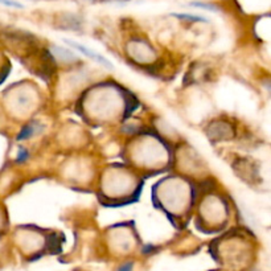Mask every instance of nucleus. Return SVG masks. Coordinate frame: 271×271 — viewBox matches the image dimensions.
Segmentation results:
<instances>
[{"label":"nucleus","instance_id":"f257e3e1","mask_svg":"<svg viewBox=\"0 0 271 271\" xmlns=\"http://www.w3.org/2000/svg\"><path fill=\"white\" fill-rule=\"evenodd\" d=\"M65 43H66L68 45H70V46L76 48L77 50H80V52H82L84 54H86L88 57H90V58H93V60L101 62V64H103L105 66H107V68H113V65L110 64V61L107 60V58H105V57L101 56V54H98V53L93 52V50H90V49L85 48L84 45L77 44V43H74V41H70V40H65Z\"/></svg>","mask_w":271,"mask_h":271},{"label":"nucleus","instance_id":"f03ea898","mask_svg":"<svg viewBox=\"0 0 271 271\" xmlns=\"http://www.w3.org/2000/svg\"><path fill=\"white\" fill-rule=\"evenodd\" d=\"M35 133H36V125L25 126L24 129H23V131L20 133V135L17 136V139H19V140H25V139L31 138Z\"/></svg>","mask_w":271,"mask_h":271},{"label":"nucleus","instance_id":"7ed1b4c3","mask_svg":"<svg viewBox=\"0 0 271 271\" xmlns=\"http://www.w3.org/2000/svg\"><path fill=\"white\" fill-rule=\"evenodd\" d=\"M175 17H179V19H184V20H190V21H207L205 17L196 16V15H185V13H172Z\"/></svg>","mask_w":271,"mask_h":271},{"label":"nucleus","instance_id":"20e7f679","mask_svg":"<svg viewBox=\"0 0 271 271\" xmlns=\"http://www.w3.org/2000/svg\"><path fill=\"white\" fill-rule=\"evenodd\" d=\"M190 5L193 7H198V8H204V9H211V11H219V8L213 4H205V3H200V1H193L190 3Z\"/></svg>","mask_w":271,"mask_h":271},{"label":"nucleus","instance_id":"39448f33","mask_svg":"<svg viewBox=\"0 0 271 271\" xmlns=\"http://www.w3.org/2000/svg\"><path fill=\"white\" fill-rule=\"evenodd\" d=\"M0 3L4 5H8V7H15V8H24V5L17 3V1H13V0H0Z\"/></svg>","mask_w":271,"mask_h":271},{"label":"nucleus","instance_id":"423d86ee","mask_svg":"<svg viewBox=\"0 0 271 271\" xmlns=\"http://www.w3.org/2000/svg\"><path fill=\"white\" fill-rule=\"evenodd\" d=\"M27 158H28V151L20 150V155H19V160H20V162H24V160Z\"/></svg>","mask_w":271,"mask_h":271}]
</instances>
